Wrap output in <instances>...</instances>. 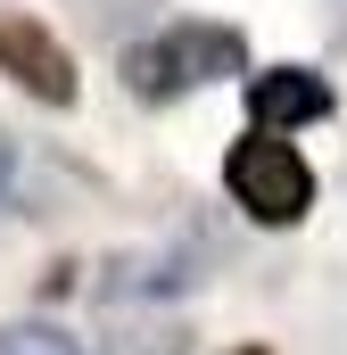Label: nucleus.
Returning <instances> with one entry per match:
<instances>
[{
	"mask_svg": "<svg viewBox=\"0 0 347 355\" xmlns=\"http://www.w3.org/2000/svg\"><path fill=\"white\" fill-rule=\"evenodd\" d=\"M248 67V42H240V25H207V17H182L174 33H158L149 50H133L124 58V75L133 91H182V83H223V75H240Z\"/></svg>",
	"mask_w": 347,
	"mask_h": 355,
	"instance_id": "nucleus-1",
	"label": "nucleus"
},
{
	"mask_svg": "<svg viewBox=\"0 0 347 355\" xmlns=\"http://www.w3.org/2000/svg\"><path fill=\"white\" fill-rule=\"evenodd\" d=\"M223 182H232V198H240L257 223H298V215L314 207V166H306L289 141H273V132H248V141H232V157H223Z\"/></svg>",
	"mask_w": 347,
	"mask_h": 355,
	"instance_id": "nucleus-2",
	"label": "nucleus"
},
{
	"mask_svg": "<svg viewBox=\"0 0 347 355\" xmlns=\"http://www.w3.org/2000/svg\"><path fill=\"white\" fill-rule=\"evenodd\" d=\"M0 75H17L33 99H50V107L75 99V58H67L58 33H42L33 17H0Z\"/></svg>",
	"mask_w": 347,
	"mask_h": 355,
	"instance_id": "nucleus-3",
	"label": "nucleus"
},
{
	"mask_svg": "<svg viewBox=\"0 0 347 355\" xmlns=\"http://www.w3.org/2000/svg\"><path fill=\"white\" fill-rule=\"evenodd\" d=\"M248 107H257V132H281V124H323L331 116V83L306 75V67H273L248 83Z\"/></svg>",
	"mask_w": 347,
	"mask_h": 355,
	"instance_id": "nucleus-4",
	"label": "nucleus"
},
{
	"mask_svg": "<svg viewBox=\"0 0 347 355\" xmlns=\"http://www.w3.org/2000/svg\"><path fill=\"white\" fill-rule=\"evenodd\" d=\"M108 355H190V331L174 314H108Z\"/></svg>",
	"mask_w": 347,
	"mask_h": 355,
	"instance_id": "nucleus-5",
	"label": "nucleus"
},
{
	"mask_svg": "<svg viewBox=\"0 0 347 355\" xmlns=\"http://www.w3.org/2000/svg\"><path fill=\"white\" fill-rule=\"evenodd\" d=\"M0 355H83L58 322H8L0 331Z\"/></svg>",
	"mask_w": 347,
	"mask_h": 355,
	"instance_id": "nucleus-6",
	"label": "nucleus"
},
{
	"mask_svg": "<svg viewBox=\"0 0 347 355\" xmlns=\"http://www.w3.org/2000/svg\"><path fill=\"white\" fill-rule=\"evenodd\" d=\"M0 174H8V141H0Z\"/></svg>",
	"mask_w": 347,
	"mask_h": 355,
	"instance_id": "nucleus-7",
	"label": "nucleus"
},
{
	"mask_svg": "<svg viewBox=\"0 0 347 355\" xmlns=\"http://www.w3.org/2000/svg\"><path fill=\"white\" fill-rule=\"evenodd\" d=\"M232 355H264V347H232Z\"/></svg>",
	"mask_w": 347,
	"mask_h": 355,
	"instance_id": "nucleus-8",
	"label": "nucleus"
}]
</instances>
